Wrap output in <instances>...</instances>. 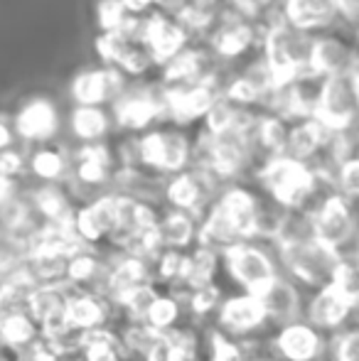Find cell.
Instances as JSON below:
<instances>
[{
    "instance_id": "cell-36",
    "label": "cell",
    "mask_w": 359,
    "mask_h": 361,
    "mask_svg": "<svg viewBox=\"0 0 359 361\" xmlns=\"http://www.w3.org/2000/svg\"><path fill=\"white\" fill-rule=\"evenodd\" d=\"M335 288L340 290L352 305H359V263L357 261H342Z\"/></svg>"
},
{
    "instance_id": "cell-47",
    "label": "cell",
    "mask_w": 359,
    "mask_h": 361,
    "mask_svg": "<svg viewBox=\"0 0 359 361\" xmlns=\"http://www.w3.org/2000/svg\"><path fill=\"white\" fill-rule=\"evenodd\" d=\"M64 361H82V357H77V359H64Z\"/></svg>"
},
{
    "instance_id": "cell-17",
    "label": "cell",
    "mask_w": 359,
    "mask_h": 361,
    "mask_svg": "<svg viewBox=\"0 0 359 361\" xmlns=\"http://www.w3.org/2000/svg\"><path fill=\"white\" fill-rule=\"evenodd\" d=\"M59 128L57 109L49 99H30L15 116V133L28 143H47Z\"/></svg>"
},
{
    "instance_id": "cell-7",
    "label": "cell",
    "mask_w": 359,
    "mask_h": 361,
    "mask_svg": "<svg viewBox=\"0 0 359 361\" xmlns=\"http://www.w3.org/2000/svg\"><path fill=\"white\" fill-rule=\"evenodd\" d=\"M359 305H352L335 286L320 288L308 293L305 300V322L312 324L322 334H337L350 329L352 317L357 314Z\"/></svg>"
},
{
    "instance_id": "cell-41",
    "label": "cell",
    "mask_w": 359,
    "mask_h": 361,
    "mask_svg": "<svg viewBox=\"0 0 359 361\" xmlns=\"http://www.w3.org/2000/svg\"><path fill=\"white\" fill-rule=\"evenodd\" d=\"M123 5L128 8V13H145L148 8H153V5H158V0H123Z\"/></svg>"
},
{
    "instance_id": "cell-15",
    "label": "cell",
    "mask_w": 359,
    "mask_h": 361,
    "mask_svg": "<svg viewBox=\"0 0 359 361\" xmlns=\"http://www.w3.org/2000/svg\"><path fill=\"white\" fill-rule=\"evenodd\" d=\"M123 91V72L116 67L87 69L72 81V96L79 106H101L106 101H116Z\"/></svg>"
},
{
    "instance_id": "cell-33",
    "label": "cell",
    "mask_w": 359,
    "mask_h": 361,
    "mask_svg": "<svg viewBox=\"0 0 359 361\" xmlns=\"http://www.w3.org/2000/svg\"><path fill=\"white\" fill-rule=\"evenodd\" d=\"M205 361H249V342H239L217 327H207Z\"/></svg>"
},
{
    "instance_id": "cell-44",
    "label": "cell",
    "mask_w": 359,
    "mask_h": 361,
    "mask_svg": "<svg viewBox=\"0 0 359 361\" xmlns=\"http://www.w3.org/2000/svg\"><path fill=\"white\" fill-rule=\"evenodd\" d=\"M5 357H8V354H5V352H3V347H0V361H3Z\"/></svg>"
},
{
    "instance_id": "cell-10",
    "label": "cell",
    "mask_w": 359,
    "mask_h": 361,
    "mask_svg": "<svg viewBox=\"0 0 359 361\" xmlns=\"http://www.w3.org/2000/svg\"><path fill=\"white\" fill-rule=\"evenodd\" d=\"M259 298L264 302L266 317H269V324L273 329L300 322L305 317L308 293L288 276H278Z\"/></svg>"
},
{
    "instance_id": "cell-22",
    "label": "cell",
    "mask_w": 359,
    "mask_h": 361,
    "mask_svg": "<svg viewBox=\"0 0 359 361\" xmlns=\"http://www.w3.org/2000/svg\"><path fill=\"white\" fill-rule=\"evenodd\" d=\"M67 298H69V283L62 286H35L28 295L25 312L37 322V327L47 324L49 319L67 314Z\"/></svg>"
},
{
    "instance_id": "cell-23",
    "label": "cell",
    "mask_w": 359,
    "mask_h": 361,
    "mask_svg": "<svg viewBox=\"0 0 359 361\" xmlns=\"http://www.w3.org/2000/svg\"><path fill=\"white\" fill-rule=\"evenodd\" d=\"M221 278V253L214 248H207L197 243L187 251V271H185V288L195 290L209 283H219Z\"/></svg>"
},
{
    "instance_id": "cell-8",
    "label": "cell",
    "mask_w": 359,
    "mask_h": 361,
    "mask_svg": "<svg viewBox=\"0 0 359 361\" xmlns=\"http://www.w3.org/2000/svg\"><path fill=\"white\" fill-rule=\"evenodd\" d=\"M116 219H118V195L106 192L89 204L77 207L74 231L89 248H104L116 228Z\"/></svg>"
},
{
    "instance_id": "cell-45",
    "label": "cell",
    "mask_w": 359,
    "mask_h": 361,
    "mask_svg": "<svg viewBox=\"0 0 359 361\" xmlns=\"http://www.w3.org/2000/svg\"><path fill=\"white\" fill-rule=\"evenodd\" d=\"M352 261H357V263H359V246H357V253H355V258H352Z\"/></svg>"
},
{
    "instance_id": "cell-14",
    "label": "cell",
    "mask_w": 359,
    "mask_h": 361,
    "mask_svg": "<svg viewBox=\"0 0 359 361\" xmlns=\"http://www.w3.org/2000/svg\"><path fill=\"white\" fill-rule=\"evenodd\" d=\"M187 32L180 27V23L175 18H170L168 13H153L145 18V32H143V44L148 47V52L153 54V59L158 64H168L185 49Z\"/></svg>"
},
{
    "instance_id": "cell-29",
    "label": "cell",
    "mask_w": 359,
    "mask_h": 361,
    "mask_svg": "<svg viewBox=\"0 0 359 361\" xmlns=\"http://www.w3.org/2000/svg\"><path fill=\"white\" fill-rule=\"evenodd\" d=\"M30 170L39 180V185H64L72 175V165H69L67 155L52 147H42L32 155L30 160Z\"/></svg>"
},
{
    "instance_id": "cell-12",
    "label": "cell",
    "mask_w": 359,
    "mask_h": 361,
    "mask_svg": "<svg viewBox=\"0 0 359 361\" xmlns=\"http://www.w3.org/2000/svg\"><path fill=\"white\" fill-rule=\"evenodd\" d=\"M359 59V47L350 44L340 35H315V44H312V57H310V72L315 76H340L352 74Z\"/></svg>"
},
{
    "instance_id": "cell-20",
    "label": "cell",
    "mask_w": 359,
    "mask_h": 361,
    "mask_svg": "<svg viewBox=\"0 0 359 361\" xmlns=\"http://www.w3.org/2000/svg\"><path fill=\"white\" fill-rule=\"evenodd\" d=\"M30 204L39 221H74L77 204L64 185H37L28 190Z\"/></svg>"
},
{
    "instance_id": "cell-35",
    "label": "cell",
    "mask_w": 359,
    "mask_h": 361,
    "mask_svg": "<svg viewBox=\"0 0 359 361\" xmlns=\"http://www.w3.org/2000/svg\"><path fill=\"white\" fill-rule=\"evenodd\" d=\"M128 18L130 15H128V8L123 5V0H99L96 20H99L104 32H116V30H121Z\"/></svg>"
},
{
    "instance_id": "cell-34",
    "label": "cell",
    "mask_w": 359,
    "mask_h": 361,
    "mask_svg": "<svg viewBox=\"0 0 359 361\" xmlns=\"http://www.w3.org/2000/svg\"><path fill=\"white\" fill-rule=\"evenodd\" d=\"M335 190L347 202H359V155L350 157L337 167Z\"/></svg>"
},
{
    "instance_id": "cell-18",
    "label": "cell",
    "mask_w": 359,
    "mask_h": 361,
    "mask_svg": "<svg viewBox=\"0 0 359 361\" xmlns=\"http://www.w3.org/2000/svg\"><path fill=\"white\" fill-rule=\"evenodd\" d=\"M330 135H332V130H327L317 118L296 121V123H291V128H288V143H286V152H283V155L310 165L322 152V147L327 145Z\"/></svg>"
},
{
    "instance_id": "cell-25",
    "label": "cell",
    "mask_w": 359,
    "mask_h": 361,
    "mask_svg": "<svg viewBox=\"0 0 359 361\" xmlns=\"http://www.w3.org/2000/svg\"><path fill=\"white\" fill-rule=\"evenodd\" d=\"M229 288L224 283H209V286L195 288L187 298V319L200 327H212V319H214L217 310H219L221 300L226 298Z\"/></svg>"
},
{
    "instance_id": "cell-16",
    "label": "cell",
    "mask_w": 359,
    "mask_h": 361,
    "mask_svg": "<svg viewBox=\"0 0 359 361\" xmlns=\"http://www.w3.org/2000/svg\"><path fill=\"white\" fill-rule=\"evenodd\" d=\"M283 20L291 27L303 32H317V30H330L342 20L337 0H286L281 8Z\"/></svg>"
},
{
    "instance_id": "cell-40",
    "label": "cell",
    "mask_w": 359,
    "mask_h": 361,
    "mask_svg": "<svg viewBox=\"0 0 359 361\" xmlns=\"http://www.w3.org/2000/svg\"><path fill=\"white\" fill-rule=\"evenodd\" d=\"M13 128H10L8 118L5 116H0V150H8V147H13Z\"/></svg>"
},
{
    "instance_id": "cell-4",
    "label": "cell",
    "mask_w": 359,
    "mask_h": 361,
    "mask_svg": "<svg viewBox=\"0 0 359 361\" xmlns=\"http://www.w3.org/2000/svg\"><path fill=\"white\" fill-rule=\"evenodd\" d=\"M212 327L239 339V342H251V339L273 334V327L269 324V317H266L264 302H261L259 295L239 293V290L226 293L214 319H212Z\"/></svg>"
},
{
    "instance_id": "cell-24",
    "label": "cell",
    "mask_w": 359,
    "mask_h": 361,
    "mask_svg": "<svg viewBox=\"0 0 359 361\" xmlns=\"http://www.w3.org/2000/svg\"><path fill=\"white\" fill-rule=\"evenodd\" d=\"M254 27L241 18H226L224 23L217 27L214 37H212V44L214 49L221 54V57H239L241 52L254 44Z\"/></svg>"
},
{
    "instance_id": "cell-3",
    "label": "cell",
    "mask_w": 359,
    "mask_h": 361,
    "mask_svg": "<svg viewBox=\"0 0 359 361\" xmlns=\"http://www.w3.org/2000/svg\"><path fill=\"white\" fill-rule=\"evenodd\" d=\"M278 263H281L283 276L296 281L305 293L335 286L337 273L342 268L340 253L317 238L308 243H298V246L278 248Z\"/></svg>"
},
{
    "instance_id": "cell-6",
    "label": "cell",
    "mask_w": 359,
    "mask_h": 361,
    "mask_svg": "<svg viewBox=\"0 0 359 361\" xmlns=\"http://www.w3.org/2000/svg\"><path fill=\"white\" fill-rule=\"evenodd\" d=\"M312 118H317L327 130H345L359 118V96L352 74L327 76L322 81L320 101Z\"/></svg>"
},
{
    "instance_id": "cell-48",
    "label": "cell",
    "mask_w": 359,
    "mask_h": 361,
    "mask_svg": "<svg viewBox=\"0 0 359 361\" xmlns=\"http://www.w3.org/2000/svg\"><path fill=\"white\" fill-rule=\"evenodd\" d=\"M0 238H3V228H0Z\"/></svg>"
},
{
    "instance_id": "cell-9",
    "label": "cell",
    "mask_w": 359,
    "mask_h": 361,
    "mask_svg": "<svg viewBox=\"0 0 359 361\" xmlns=\"http://www.w3.org/2000/svg\"><path fill=\"white\" fill-rule=\"evenodd\" d=\"M327 334L317 332L305 319L273 329L271 347L278 361H320Z\"/></svg>"
},
{
    "instance_id": "cell-43",
    "label": "cell",
    "mask_w": 359,
    "mask_h": 361,
    "mask_svg": "<svg viewBox=\"0 0 359 361\" xmlns=\"http://www.w3.org/2000/svg\"><path fill=\"white\" fill-rule=\"evenodd\" d=\"M104 361H128V359H123V357H111V359H104Z\"/></svg>"
},
{
    "instance_id": "cell-46",
    "label": "cell",
    "mask_w": 359,
    "mask_h": 361,
    "mask_svg": "<svg viewBox=\"0 0 359 361\" xmlns=\"http://www.w3.org/2000/svg\"><path fill=\"white\" fill-rule=\"evenodd\" d=\"M3 361H18V359H15V357H5Z\"/></svg>"
},
{
    "instance_id": "cell-27",
    "label": "cell",
    "mask_w": 359,
    "mask_h": 361,
    "mask_svg": "<svg viewBox=\"0 0 359 361\" xmlns=\"http://www.w3.org/2000/svg\"><path fill=\"white\" fill-rule=\"evenodd\" d=\"M69 258L59 253H30L23 268L35 286H62L67 283Z\"/></svg>"
},
{
    "instance_id": "cell-11",
    "label": "cell",
    "mask_w": 359,
    "mask_h": 361,
    "mask_svg": "<svg viewBox=\"0 0 359 361\" xmlns=\"http://www.w3.org/2000/svg\"><path fill=\"white\" fill-rule=\"evenodd\" d=\"M114 114L121 128L145 130L155 118H160V116L165 114L163 91L148 89V86H140V89H133V91L126 89L123 94L114 101Z\"/></svg>"
},
{
    "instance_id": "cell-28",
    "label": "cell",
    "mask_w": 359,
    "mask_h": 361,
    "mask_svg": "<svg viewBox=\"0 0 359 361\" xmlns=\"http://www.w3.org/2000/svg\"><path fill=\"white\" fill-rule=\"evenodd\" d=\"M114 327L118 332L123 357L128 361H145L155 339H158V332L148 322H118Z\"/></svg>"
},
{
    "instance_id": "cell-42",
    "label": "cell",
    "mask_w": 359,
    "mask_h": 361,
    "mask_svg": "<svg viewBox=\"0 0 359 361\" xmlns=\"http://www.w3.org/2000/svg\"><path fill=\"white\" fill-rule=\"evenodd\" d=\"M192 5H197V8H205V10H209L212 5L217 3V0H190Z\"/></svg>"
},
{
    "instance_id": "cell-5",
    "label": "cell",
    "mask_w": 359,
    "mask_h": 361,
    "mask_svg": "<svg viewBox=\"0 0 359 361\" xmlns=\"http://www.w3.org/2000/svg\"><path fill=\"white\" fill-rule=\"evenodd\" d=\"M140 167L173 177L192 167V140L180 130H148L138 135Z\"/></svg>"
},
{
    "instance_id": "cell-39",
    "label": "cell",
    "mask_w": 359,
    "mask_h": 361,
    "mask_svg": "<svg viewBox=\"0 0 359 361\" xmlns=\"http://www.w3.org/2000/svg\"><path fill=\"white\" fill-rule=\"evenodd\" d=\"M20 185H18V180H13V177H5V175H0V209H3L8 202H13L15 197L20 195Z\"/></svg>"
},
{
    "instance_id": "cell-38",
    "label": "cell",
    "mask_w": 359,
    "mask_h": 361,
    "mask_svg": "<svg viewBox=\"0 0 359 361\" xmlns=\"http://www.w3.org/2000/svg\"><path fill=\"white\" fill-rule=\"evenodd\" d=\"M25 170V157L20 155L15 147H8V150H0V175L13 177L18 180Z\"/></svg>"
},
{
    "instance_id": "cell-26",
    "label": "cell",
    "mask_w": 359,
    "mask_h": 361,
    "mask_svg": "<svg viewBox=\"0 0 359 361\" xmlns=\"http://www.w3.org/2000/svg\"><path fill=\"white\" fill-rule=\"evenodd\" d=\"M160 290L155 283H143V286L133 288L130 293H126L123 298L116 302V319L114 324L118 322H145L150 307L155 305V300L160 298Z\"/></svg>"
},
{
    "instance_id": "cell-37",
    "label": "cell",
    "mask_w": 359,
    "mask_h": 361,
    "mask_svg": "<svg viewBox=\"0 0 359 361\" xmlns=\"http://www.w3.org/2000/svg\"><path fill=\"white\" fill-rule=\"evenodd\" d=\"M335 361H359V329L330 334Z\"/></svg>"
},
{
    "instance_id": "cell-2",
    "label": "cell",
    "mask_w": 359,
    "mask_h": 361,
    "mask_svg": "<svg viewBox=\"0 0 359 361\" xmlns=\"http://www.w3.org/2000/svg\"><path fill=\"white\" fill-rule=\"evenodd\" d=\"M254 180L261 192L283 209H305L315 190V172L310 165L298 162L288 155H276L256 170Z\"/></svg>"
},
{
    "instance_id": "cell-31",
    "label": "cell",
    "mask_w": 359,
    "mask_h": 361,
    "mask_svg": "<svg viewBox=\"0 0 359 361\" xmlns=\"http://www.w3.org/2000/svg\"><path fill=\"white\" fill-rule=\"evenodd\" d=\"M145 322L158 334H168V332H173V329H178L180 324L190 322V319H187L185 302H180V300L173 298L170 293H160V298L155 300V305L150 307Z\"/></svg>"
},
{
    "instance_id": "cell-19",
    "label": "cell",
    "mask_w": 359,
    "mask_h": 361,
    "mask_svg": "<svg viewBox=\"0 0 359 361\" xmlns=\"http://www.w3.org/2000/svg\"><path fill=\"white\" fill-rule=\"evenodd\" d=\"M197 231H200V219L190 212L170 209L165 207L158 219V236L160 246L170 251H190L197 246Z\"/></svg>"
},
{
    "instance_id": "cell-1",
    "label": "cell",
    "mask_w": 359,
    "mask_h": 361,
    "mask_svg": "<svg viewBox=\"0 0 359 361\" xmlns=\"http://www.w3.org/2000/svg\"><path fill=\"white\" fill-rule=\"evenodd\" d=\"M278 276L283 273L273 241H241L221 253V278L231 290L261 295Z\"/></svg>"
},
{
    "instance_id": "cell-13",
    "label": "cell",
    "mask_w": 359,
    "mask_h": 361,
    "mask_svg": "<svg viewBox=\"0 0 359 361\" xmlns=\"http://www.w3.org/2000/svg\"><path fill=\"white\" fill-rule=\"evenodd\" d=\"M116 319V310L109 300L101 295L91 293V290H82L69 286L67 298V322L77 332H91V329L109 327Z\"/></svg>"
},
{
    "instance_id": "cell-32",
    "label": "cell",
    "mask_w": 359,
    "mask_h": 361,
    "mask_svg": "<svg viewBox=\"0 0 359 361\" xmlns=\"http://www.w3.org/2000/svg\"><path fill=\"white\" fill-rule=\"evenodd\" d=\"M185 271H187L185 251L163 248V251L153 258V283L160 290H173V288L185 286Z\"/></svg>"
},
{
    "instance_id": "cell-21",
    "label": "cell",
    "mask_w": 359,
    "mask_h": 361,
    "mask_svg": "<svg viewBox=\"0 0 359 361\" xmlns=\"http://www.w3.org/2000/svg\"><path fill=\"white\" fill-rule=\"evenodd\" d=\"M39 339V327L25 310L0 314V347L8 357H15Z\"/></svg>"
},
{
    "instance_id": "cell-30",
    "label": "cell",
    "mask_w": 359,
    "mask_h": 361,
    "mask_svg": "<svg viewBox=\"0 0 359 361\" xmlns=\"http://www.w3.org/2000/svg\"><path fill=\"white\" fill-rule=\"evenodd\" d=\"M109 116L101 106H77L72 114V130L82 145L87 143H101L106 133H109Z\"/></svg>"
}]
</instances>
